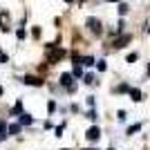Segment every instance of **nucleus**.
Masks as SVG:
<instances>
[{"label":"nucleus","instance_id":"1","mask_svg":"<svg viewBox=\"0 0 150 150\" xmlns=\"http://www.w3.org/2000/svg\"><path fill=\"white\" fill-rule=\"evenodd\" d=\"M61 85L67 92H76V83H74V76L69 74V72H65V74H61Z\"/></svg>","mask_w":150,"mask_h":150},{"label":"nucleus","instance_id":"2","mask_svg":"<svg viewBox=\"0 0 150 150\" xmlns=\"http://www.w3.org/2000/svg\"><path fill=\"white\" fill-rule=\"evenodd\" d=\"M85 25H88V29L92 31L94 36H101L103 25H101V20H99V18H88V20H85Z\"/></svg>","mask_w":150,"mask_h":150},{"label":"nucleus","instance_id":"3","mask_svg":"<svg viewBox=\"0 0 150 150\" xmlns=\"http://www.w3.org/2000/svg\"><path fill=\"white\" fill-rule=\"evenodd\" d=\"M23 83H25V85H29V88H40V85H43V79H40V76H36V74H27L25 79H23Z\"/></svg>","mask_w":150,"mask_h":150},{"label":"nucleus","instance_id":"4","mask_svg":"<svg viewBox=\"0 0 150 150\" xmlns=\"http://www.w3.org/2000/svg\"><path fill=\"white\" fill-rule=\"evenodd\" d=\"M85 139H88L90 144H94V141H99V139H101V130L96 128V125L88 128V132H85Z\"/></svg>","mask_w":150,"mask_h":150},{"label":"nucleus","instance_id":"5","mask_svg":"<svg viewBox=\"0 0 150 150\" xmlns=\"http://www.w3.org/2000/svg\"><path fill=\"white\" fill-rule=\"evenodd\" d=\"M132 40V36L130 34H125V36H119V38H114L112 40V47H117V50H121V47H125V45Z\"/></svg>","mask_w":150,"mask_h":150},{"label":"nucleus","instance_id":"6","mask_svg":"<svg viewBox=\"0 0 150 150\" xmlns=\"http://www.w3.org/2000/svg\"><path fill=\"white\" fill-rule=\"evenodd\" d=\"M0 29L9 31V13L7 11H0Z\"/></svg>","mask_w":150,"mask_h":150},{"label":"nucleus","instance_id":"7","mask_svg":"<svg viewBox=\"0 0 150 150\" xmlns=\"http://www.w3.org/2000/svg\"><path fill=\"white\" fill-rule=\"evenodd\" d=\"M18 123H20V125H31V123H34V117H31V114H27V112H23V114L18 117Z\"/></svg>","mask_w":150,"mask_h":150},{"label":"nucleus","instance_id":"8","mask_svg":"<svg viewBox=\"0 0 150 150\" xmlns=\"http://www.w3.org/2000/svg\"><path fill=\"white\" fill-rule=\"evenodd\" d=\"M128 94H130V99L134 101V103H139V101H141V96H144L139 88H130V92H128Z\"/></svg>","mask_w":150,"mask_h":150},{"label":"nucleus","instance_id":"9","mask_svg":"<svg viewBox=\"0 0 150 150\" xmlns=\"http://www.w3.org/2000/svg\"><path fill=\"white\" fill-rule=\"evenodd\" d=\"M23 114V101H16L11 108V117H20Z\"/></svg>","mask_w":150,"mask_h":150},{"label":"nucleus","instance_id":"10","mask_svg":"<svg viewBox=\"0 0 150 150\" xmlns=\"http://www.w3.org/2000/svg\"><path fill=\"white\" fill-rule=\"evenodd\" d=\"M20 132V123H11V125H7V134H18Z\"/></svg>","mask_w":150,"mask_h":150},{"label":"nucleus","instance_id":"11","mask_svg":"<svg viewBox=\"0 0 150 150\" xmlns=\"http://www.w3.org/2000/svg\"><path fill=\"white\" fill-rule=\"evenodd\" d=\"M94 63H96V61H94L92 56H81V65H88V67H92Z\"/></svg>","mask_w":150,"mask_h":150},{"label":"nucleus","instance_id":"12","mask_svg":"<svg viewBox=\"0 0 150 150\" xmlns=\"http://www.w3.org/2000/svg\"><path fill=\"white\" fill-rule=\"evenodd\" d=\"M139 130H141V123H134V125H130V128H128V132H125V134H130V137H132V134H137Z\"/></svg>","mask_w":150,"mask_h":150},{"label":"nucleus","instance_id":"13","mask_svg":"<svg viewBox=\"0 0 150 150\" xmlns=\"http://www.w3.org/2000/svg\"><path fill=\"white\" fill-rule=\"evenodd\" d=\"M7 121H0V139H7Z\"/></svg>","mask_w":150,"mask_h":150},{"label":"nucleus","instance_id":"14","mask_svg":"<svg viewBox=\"0 0 150 150\" xmlns=\"http://www.w3.org/2000/svg\"><path fill=\"white\" fill-rule=\"evenodd\" d=\"M54 112H56V101L52 99L50 103H47V114H54Z\"/></svg>","mask_w":150,"mask_h":150},{"label":"nucleus","instance_id":"15","mask_svg":"<svg viewBox=\"0 0 150 150\" xmlns=\"http://www.w3.org/2000/svg\"><path fill=\"white\" fill-rule=\"evenodd\" d=\"M114 92H117V94H121V92H130V85H125V83H121L119 88H114Z\"/></svg>","mask_w":150,"mask_h":150},{"label":"nucleus","instance_id":"16","mask_svg":"<svg viewBox=\"0 0 150 150\" xmlns=\"http://www.w3.org/2000/svg\"><path fill=\"white\" fill-rule=\"evenodd\" d=\"M83 83H88V85L96 83V81H94V74H85V76H83Z\"/></svg>","mask_w":150,"mask_h":150},{"label":"nucleus","instance_id":"17","mask_svg":"<svg viewBox=\"0 0 150 150\" xmlns=\"http://www.w3.org/2000/svg\"><path fill=\"white\" fill-rule=\"evenodd\" d=\"M81 74H83L81 65H74V69H72V76H81Z\"/></svg>","mask_w":150,"mask_h":150},{"label":"nucleus","instance_id":"18","mask_svg":"<svg viewBox=\"0 0 150 150\" xmlns=\"http://www.w3.org/2000/svg\"><path fill=\"white\" fill-rule=\"evenodd\" d=\"M31 36H34V38H40V27H31Z\"/></svg>","mask_w":150,"mask_h":150},{"label":"nucleus","instance_id":"19","mask_svg":"<svg viewBox=\"0 0 150 150\" xmlns=\"http://www.w3.org/2000/svg\"><path fill=\"white\" fill-rule=\"evenodd\" d=\"M96 67H99V72H105V61H96Z\"/></svg>","mask_w":150,"mask_h":150},{"label":"nucleus","instance_id":"20","mask_svg":"<svg viewBox=\"0 0 150 150\" xmlns=\"http://www.w3.org/2000/svg\"><path fill=\"white\" fill-rule=\"evenodd\" d=\"M139 58V54H134V52H132V54H128V63H134Z\"/></svg>","mask_w":150,"mask_h":150},{"label":"nucleus","instance_id":"21","mask_svg":"<svg viewBox=\"0 0 150 150\" xmlns=\"http://www.w3.org/2000/svg\"><path fill=\"white\" fill-rule=\"evenodd\" d=\"M63 130H65V123H61V125L56 128V137H63Z\"/></svg>","mask_w":150,"mask_h":150},{"label":"nucleus","instance_id":"22","mask_svg":"<svg viewBox=\"0 0 150 150\" xmlns=\"http://www.w3.org/2000/svg\"><path fill=\"white\" fill-rule=\"evenodd\" d=\"M119 13H121V16H123V13H128V5H123V2H121V5H119Z\"/></svg>","mask_w":150,"mask_h":150},{"label":"nucleus","instance_id":"23","mask_svg":"<svg viewBox=\"0 0 150 150\" xmlns=\"http://www.w3.org/2000/svg\"><path fill=\"white\" fill-rule=\"evenodd\" d=\"M117 119H119V121H125V112H123V110H119V112H117Z\"/></svg>","mask_w":150,"mask_h":150},{"label":"nucleus","instance_id":"24","mask_svg":"<svg viewBox=\"0 0 150 150\" xmlns=\"http://www.w3.org/2000/svg\"><path fill=\"white\" fill-rule=\"evenodd\" d=\"M88 119H92V121L96 119V112H94V110H90V112H88Z\"/></svg>","mask_w":150,"mask_h":150},{"label":"nucleus","instance_id":"25","mask_svg":"<svg viewBox=\"0 0 150 150\" xmlns=\"http://www.w3.org/2000/svg\"><path fill=\"white\" fill-rule=\"evenodd\" d=\"M2 92H5V90H2V85H0V96H2Z\"/></svg>","mask_w":150,"mask_h":150},{"label":"nucleus","instance_id":"26","mask_svg":"<svg viewBox=\"0 0 150 150\" xmlns=\"http://www.w3.org/2000/svg\"><path fill=\"white\" fill-rule=\"evenodd\" d=\"M108 2H119V0H108Z\"/></svg>","mask_w":150,"mask_h":150},{"label":"nucleus","instance_id":"27","mask_svg":"<svg viewBox=\"0 0 150 150\" xmlns=\"http://www.w3.org/2000/svg\"><path fill=\"white\" fill-rule=\"evenodd\" d=\"M85 150H96V148H85Z\"/></svg>","mask_w":150,"mask_h":150},{"label":"nucleus","instance_id":"28","mask_svg":"<svg viewBox=\"0 0 150 150\" xmlns=\"http://www.w3.org/2000/svg\"><path fill=\"white\" fill-rule=\"evenodd\" d=\"M148 74H150V65H148Z\"/></svg>","mask_w":150,"mask_h":150},{"label":"nucleus","instance_id":"29","mask_svg":"<svg viewBox=\"0 0 150 150\" xmlns=\"http://www.w3.org/2000/svg\"><path fill=\"white\" fill-rule=\"evenodd\" d=\"M108 150H114V148H108Z\"/></svg>","mask_w":150,"mask_h":150},{"label":"nucleus","instance_id":"30","mask_svg":"<svg viewBox=\"0 0 150 150\" xmlns=\"http://www.w3.org/2000/svg\"><path fill=\"white\" fill-rule=\"evenodd\" d=\"M63 150H69V148H63Z\"/></svg>","mask_w":150,"mask_h":150},{"label":"nucleus","instance_id":"31","mask_svg":"<svg viewBox=\"0 0 150 150\" xmlns=\"http://www.w3.org/2000/svg\"><path fill=\"white\" fill-rule=\"evenodd\" d=\"M148 31H150V25H148Z\"/></svg>","mask_w":150,"mask_h":150}]
</instances>
